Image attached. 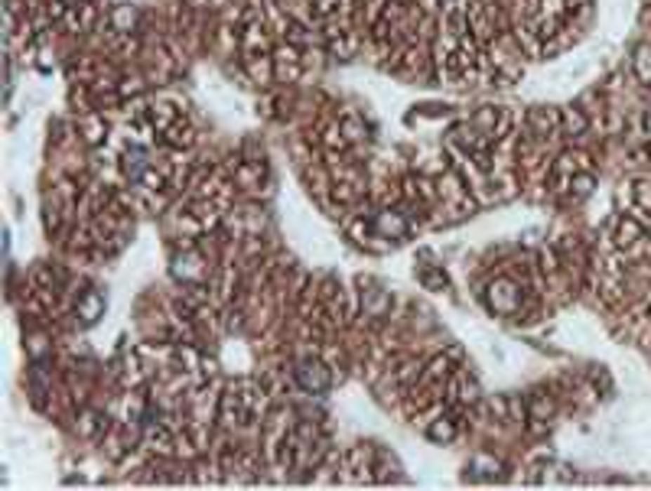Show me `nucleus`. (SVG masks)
Here are the masks:
<instances>
[{"mask_svg":"<svg viewBox=\"0 0 651 491\" xmlns=\"http://www.w3.org/2000/svg\"><path fill=\"white\" fill-rule=\"evenodd\" d=\"M296 381H300V387H306V391L322 394L329 387V371H326L320 361H303V365L296 368Z\"/></svg>","mask_w":651,"mask_h":491,"instance_id":"f257e3e1","label":"nucleus"},{"mask_svg":"<svg viewBox=\"0 0 651 491\" xmlns=\"http://www.w3.org/2000/svg\"><path fill=\"white\" fill-rule=\"evenodd\" d=\"M635 72H638V79L642 81H651V49H638V55H635Z\"/></svg>","mask_w":651,"mask_h":491,"instance_id":"7ed1b4c3","label":"nucleus"},{"mask_svg":"<svg viewBox=\"0 0 651 491\" xmlns=\"http://www.w3.org/2000/svg\"><path fill=\"white\" fill-rule=\"evenodd\" d=\"M81 313H85V319H88V322L101 313V296L95 293V290H91V293L85 296V303H81Z\"/></svg>","mask_w":651,"mask_h":491,"instance_id":"39448f33","label":"nucleus"},{"mask_svg":"<svg viewBox=\"0 0 651 491\" xmlns=\"http://www.w3.org/2000/svg\"><path fill=\"white\" fill-rule=\"evenodd\" d=\"M124 173L131 182H137V179H143V173H147V153L143 150H131L124 156Z\"/></svg>","mask_w":651,"mask_h":491,"instance_id":"f03ea898","label":"nucleus"},{"mask_svg":"<svg viewBox=\"0 0 651 491\" xmlns=\"http://www.w3.org/2000/svg\"><path fill=\"white\" fill-rule=\"evenodd\" d=\"M378 228H381L384 234H404L407 231V224H404L397 215H381V218H378Z\"/></svg>","mask_w":651,"mask_h":491,"instance_id":"20e7f679","label":"nucleus"}]
</instances>
